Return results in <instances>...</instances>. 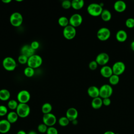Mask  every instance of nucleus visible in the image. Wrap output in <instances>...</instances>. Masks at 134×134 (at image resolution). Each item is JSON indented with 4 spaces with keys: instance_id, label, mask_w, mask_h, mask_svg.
I'll return each instance as SVG.
<instances>
[{
    "instance_id": "obj_1",
    "label": "nucleus",
    "mask_w": 134,
    "mask_h": 134,
    "mask_svg": "<svg viewBox=\"0 0 134 134\" xmlns=\"http://www.w3.org/2000/svg\"><path fill=\"white\" fill-rule=\"evenodd\" d=\"M103 10V7L98 3H91L87 7L88 14L93 17L99 16Z\"/></svg>"
},
{
    "instance_id": "obj_2",
    "label": "nucleus",
    "mask_w": 134,
    "mask_h": 134,
    "mask_svg": "<svg viewBox=\"0 0 134 134\" xmlns=\"http://www.w3.org/2000/svg\"><path fill=\"white\" fill-rule=\"evenodd\" d=\"M16 112L19 117L26 118L30 114V108L27 104L19 103L16 109Z\"/></svg>"
},
{
    "instance_id": "obj_3",
    "label": "nucleus",
    "mask_w": 134,
    "mask_h": 134,
    "mask_svg": "<svg viewBox=\"0 0 134 134\" xmlns=\"http://www.w3.org/2000/svg\"><path fill=\"white\" fill-rule=\"evenodd\" d=\"M42 63V58L38 54H34L28 58L27 65L28 66L33 69H36L39 68Z\"/></svg>"
},
{
    "instance_id": "obj_4",
    "label": "nucleus",
    "mask_w": 134,
    "mask_h": 134,
    "mask_svg": "<svg viewBox=\"0 0 134 134\" xmlns=\"http://www.w3.org/2000/svg\"><path fill=\"white\" fill-rule=\"evenodd\" d=\"M99 88V97L102 99L110 98L113 93V89L110 84H104Z\"/></svg>"
},
{
    "instance_id": "obj_5",
    "label": "nucleus",
    "mask_w": 134,
    "mask_h": 134,
    "mask_svg": "<svg viewBox=\"0 0 134 134\" xmlns=\"http://www.w3.org/2000/svg\"><path fill=\"white\" fill-rule=\"evenodd\" d=\"M3 68L7 71H12L14 70L17 66L16 62L14 58L10 57L5 58L2 62Z\"/></svg>"
},
{
    "instance_id": "obj_6",
    "label": "nucleus",
    "mask_w": 134,
    "mask_h": 134,
    "mask_svg": "<svg viewBox=\"0 0 134 134\" xmlns=\"http://www.w3.org/2000/svg\"><path fill=\"white\" fill-rule=\"evenodd\" d=\"M10 24L15 27H19L23 22V17L19 12H14L11 14L9 18Z\"/></svg>"
},
{
    "instance_id": "obj_7",
    "label": "nucleus",
    "mask_w": 134,
    "mask_h": 134,
    "mask_svg": "<svg viewBox=\"0 0 134 134\" xmlns=\"http://www.w3.org/2000/svg\"><path fill=\"white\" fill-rule=\"evenodd\" d=\"M110 31L107 27H102L99 28L96 33L97 38L98 40L102 41L107 40L110 38Z\"/></svg>"
},
{
    "instance_id": "obj_8",
    "label": "nucleus",
    "mask_w": 134,
    "mask_h": 134,
    "mask_svg": "<svg viewBox=\"0 0 134 134\" xmlns=\"http://www.w3.org/2000/svg\"><path fill=\"white\" fill-rule=\"evenodd\" d=\"M114 74L119 76L121 75L126 70V65L122 61H117L115 62L111 66Z\"/></svg>"
},
{
    "instance_id": "obj_9",
    "label": "nucleus",
    "mask_w": 134,
    "mask_h": 134,
    "mask_svg": "<svg viewBox=\"0 0 134 134\" xmlns=\"http://www.w3.org/2000/svg\"><path fill=\"white\" fill-rule=\"evenodd\" d=\"M76 31L75 28L69 25L64 27L63 30V37L67 40H72L76 36Z\"/></svg>"
},
{
    "instance_id": "obj_10",
    "label": "nucleus",
    "mask_w": 134,
    "mask_h": 134,
    "mask_svg": "<svg viewBox=\"0 0 134 134\" xmlns=\"http://www.w3.org/2000/svg\"><path fill=\"white\" fill-rule=\"evenodd\" d=\"M43 123L49 127L53 126L57 122V117L52 113L43 114L42 117Z\"/></svg>"
},
{
    "instance_id": "obj_11",
    "label": "nucleus",
    "mask_w": 134,
    "mask_h": 134,
    "mask_svg": "<svg viewBox=\"0 0 134 134\" xmlns=\"http://www.w3.org/2000/svg\"><path fill=\"white\" fill-rule=\"evenodd\" d=\"M82 22L83 17L80 14H74L69 18V25L74 28L80 26Z\"/></svg>"
},
{
    "instance_id": "obj_12",
    "label": "nucleus",
    "mask_w": 134,
    "mask_h": 134,
    "mask_svg": "<svg viewBox=\"0 0 134 134\" xmlns=\"http://www.w3.org/2000/svg\"><path fill=\"white\" fill-rule=\"evenodd\" d=\"M17 99L19 103L27 104L30 99V94L27 90H21L17 94Z\"/></svg>"
},
{
    "instance_id": "obj_13",
    "label": "nucleus",
    "mask_w": 134,
    "mask_h": 134,
    "mask_svg": "<svg viewBox=\"0 0 134 134\" xmlns=\"http://www.w3.org/2000/svg\"><path fill=\"white\" fill-rule=\"evenodd\" d=\"M98 65L101 66L106 65L109 61V56L106 52H101L97 55L95 60Z\"/></svg>"
},
{
    "instance_id": "obj_14",
    "label": "nucleus",
    "mask_w": 134,
    "mask_h": 134,
    "mask_svg": "<svg viewBox=\"0 0 134 134\" xmlns=\"http://www.w3.org/2000/svg\"><path fill=\"white\" fill-rule=\"evenodd\" d=\"M70 121H72L77 119L78 117V111L74 107H71L68 109L66 111V116Z\"/></svg>"
},
{
    "instance_id": "obj_15",
    "label": "nucleus",
    "mask_w": 134,
    "mask_h": 134,
    "mask_svg": "<svg viewBox=\"0 0 134 134\" xmlns=\"http://www.w3.org/2000/svg\"><path fill=\"white\" fill-rule=\"evenodd\" d=\"M21 54L26 56L27 58H29L31 56L35 54V50H34L30 45L23 46L20 50Z\"/></svg>"
},
{
    "instance_id": "obj_16",
    "label": "nucleus",
    "mask_w": 134,
    "mask_h": 134,
    "mask_svg": "<svg viewBox=\"0 0 134 134\" xmlns=\"http://www.w3.org/2000/svg\"><path fill=\"white\" fill-rule=\"evenodd\" d=\"M11 128V124L7 119L0 120V133H6Z\"/></svg>"
},
{
    "instance_id": "obj_17",
    "label": "nucleus",
    "mask_w": 134,
    "mask_h": 134,
    "mask_svg": "<svg viewBox=\"0 0 134 134\" xmlns=\"http://www.w3.org/2000/svg\"><path fill=\"white\" fill-rule=\"evenodd\" d=\"M114 10L118 13H122L127 8L126 3L123 1H117L115 2L113 5Z\"/></svg>"
},
{
    "instance_id": "obj_18",
    "label": "nucleus",
    "mask_w": 134,
    "mask_h": 134,
    "mask_svg": "<svg viewBox=\"0 0 134 134\" xmlns=\"http://www.w3.org/2000/svg\"><path fill=\"white\" fill-rule=\"evenodd\" d=\"M100 73L105 78H109L113 74L111 67L107 65L103 66L100 68Z\"/></svg>"
},
{
    "instance_id": "obj_19",
    "label": "nucleus",
    "mask_w": 134,
    "mask_h": 134,
    "mask_svg": "<svg viewBox=\"0 0 134 134\" xmlns=\"http://www.w3.org/2000/svg\"><path fill=\"white\" fill-rule=\"evenodd\" d=\"M88 96L92 98H96L99 97V88L96 86H90L87 91Z\"/></svg>"
},
{
    "instance_id": "obj_20",
    "label": "nucleus",
    "mask_w": 134,
    "mask_h": 134,
    "mask_svg": "<svg viewBox=\"0 0 134 134\" xmlns=\"http://www.w3.org/2000/svg\"><path fill=\"white\" fill-rule=\"evenodd\" d=\"M116 39L120 42H124L128 38V35L127 32L123 30L120 29L117 31V32L116 34L115 35Z\"/></svg>"
},
{
    "instance_id": "obj_21",
    "label": "nucleus",
    "mask_w": 134,
    "mask_h": 134,
    "mask_svg": "<svg viewBox=\"0 0 134 134\" xmlns=\"http://www.w3.org/2000/svg\"><path fill=\"white\" fill-rule=\"evenodd\" d=\"M103 105V99L100 97L93 98L91 102V106L95 109L100 108Z\"/></svg>"
},
{
    "instance_id": "obj_22",
    "label": "nucleus",
    "mask_w": 134,
    "mask_h": 134,
    "mask_svg": "<svg viewBox=\"0 0 134 134\" xmlns=\"http://www.w3.org/2000/svg\"><path fill=\"white\" fill-rule=\"evenodd\" d=\"M84 5L83 0H73L71 1V7L75 10H80L82 9Z\"/></svg>"
},
{
    "instance_id": "obj_23",
    "label": "nucleus",
    "mask_w": 134,
    "mask_h": 134,
    "mask_svg": "<svg viewBox=\"0 0 134 134\" xmlns=\"http://www.w3.org/2000/svg\"><path fill=\"white\" fill-rule=\"evenodd\" d=\"M18 117H19L16 111H12L7 114L6 119L12 124L16 122L18 120Z\"/></svg>"
},
{
    "instance_id": "obj_24",
    "label": "nucleus",
    "mask_w": 134,
    "mask_h": 134,
    "mask_svg": "<svg viewBox=\"0 0 134 134\" xmlns=\"http://www.w3.org/2000/svg\"><path fill=\"white\" fill-rule=\"evenodd\" d=\"M102 19L105 22H108L111 19V14L110 12L106 9H103L100 15Z\"/></svg>"
},
{
    "instance_id": "obj_25",
    "label": "nucleus",
    "mask_w": 134,
    "mask_h": 134,
    "mask_svg": "<svg viewBox=\"0 0 134 134\" xmlns=\"http://www.w3.org/2000/svg\"><path fill=\"white\" fill-rule=\"evenodd\" d=\"M10 96V93L8 90L3 88L0 90V100L2 101L8 100Z\"/></svg>"
},
{
    "instance_id": "obj_26",
    "label": "nucleus",
    "mask_w": 134,
    "mask_h": 134,
    "mask_svg": "<svg viewBox=\"0 0 134 134\" xmlns=\"http://www.w3.org/2000/svg\"><path fill=\"white\" fill-rule=\"evenodd\" d=\"M52 110V106L49 103H44L41 107V111L43 114L50 113Z\"/></svg>"
},
{
    "instance_id": "obj_27",
    "label": "nucleus",
    "mask_w": 134,
    "mask_h": 134,
    "mask_svg": "<svg viewBox=\"0 0 134 134\" xmlns=\"http://www.w3.org/2000/svg\"><path fill=\"white\" fill-rule=\"evenodd\" d=\"M59 25L63 27H65L69 25V19L65 16H61L58 19Z\"/></svg>"
},
{
    "instance_id": "obj_28",
    "label": "nucleus",
    "mask_w": 134,
    "mask_h": 134,
    "mask_svg": "<svg viewBox=\"0 0 134 134\" xmlns=\"http://www.w3.org/2000/svg\"><path fill=\"white\" fill-rule=\"evenodd\" d=\"M109 83L110 85H116L119 82V76L118 75L113 74L109 78H108Z\"/></svg>"
},
{
    "instance_id": "obj_29",
    "label": "nucleus",
    "mask_w": 134,
    "mask_h": 134,
    "mask_svg": "<svg viewBox=\"0 0 134 134\" xmlns=\"http://www.w3.org/2000/svg\"><path fill=\"white\" fill-rule=\"evenodd\" d=\"M24 73L26 76H27L28 77H31L33 76L35 74L34 69L31 68L29 66H27L24 69Z\"/></svg>"
},
{
    "instance_id": "obj_30",
    "label": "nucleus",
    "mask_w": 134,
    "mask_h": 134,
    "mask_svg": "<svg viewBox=\"0 0 134 134\" xmlns=\"http://www.w3.org/2000/svg\"><path fill=\"white\" fill-rule=\"evenodd\" d=\"M70 120L66 116H62L58 120V123L60 126L62 127H65L69 124Z\"/></svg>"
},
{
    "instance_id": "obj_31",
    "label": "nucleus",
    "mask_w": 134,
    "mask_h": 134,
    "mask_svg": "<svg viewBox=\"0 0 134 134\" xmlns=\"http://www.w3.org/2000/svg\"><path fill=\"white\" fill-rule=\"evenodd\" d=\"M18 105V102L14 99H10L7 103L8 107L11 110H16Z\"/></svg>"
},
{
    "instance_id": "obj_32",
    "label": "nucleus",
    "mask_w": 134,
    "mask_h": 134,
    "mask_svg": "<svg viewBox=\"0 0 134 134\" xmlns=\"http://www.w3.org/2000/svg\"><path fill=\"white\" fill-rule=\"evenodd\" d=\"M48 128V127L47 125H46L43 123H42V124H39L38 126L37 129H38V131L39 132H40L41 133H46L47 132Z\"/></svg>"
},
{
    "instance_id": "obj_33",
    "label": "nucleus",
    "mask_w": 134,
    "mask_h": 134,
    "mask_svg": "<svg viewBox=\"0 0 134 134\" xmlns=\"http://www.w3.org/2000/svg\"><path fill=\"white\" fill-rule=\"evenodd\" d=\"M125 25L128 28H134V18H128L125 21Z\"/></svg>"
},
{
    "instance_id": "obj_34",
    "label": "nucleus",
    "mask_w": 134,
    "mask_h": 134,
    "mask_svg": "<svg viewBox=\"0 0 134 134\" xmlns=\"http://www.w3.org/2000/svg\"><path fill=\"white\" fill-rule=\"evenodd\" d=\"M28 60V58L23 54H20L18 58V61L19 63L21 64H25L27 63Z\"/></svg>"
},
{
    "instance_id": "obj_35",
    "label": "nucleus",
    "mask_w": 134,
    "mask_h": 134,
    "mask_svg": "<svg viewBox=\"0 0 134 134\" xmlns=\"http://www.w3.org/2000/svg\"><path fill=\"white\" fill-rule=\"evenodd\" d=\"M8 114V109L4 105H0V116H4Z\"/></svg>"
},
{
    "instance_id": "obj_36",
    "label": "nucleus",
    "mask_w": 134,
    "mask_h": 134,
    "mask_svg": "<svg viewBox=\"0 0 134 134\" xmlns=\"http://www.w3.org/2000/svg\"><path fill=\"white\" fill-rule=\"evenodd\" d=\"M62 7L65 9H68L71 7V1L69 0H65L62 2Z\"/></svg>"
},
{
    "instance_id": "obj_37",
    "label": "nucleus",
    "mask_w": 134,
    "mask_h": 134,
    "mask_svg": "<svg viewBox=\"0 0 134 134\" xmlns=\"http://www.w3.org/2000/svg\"><path fill=\"white\" fill-rule=\"evenodd\" d=\"M47 134H58V131L57 129L53 126L52 127H49L48 128Z\"/></svg>"
},
{
    "instance_id": "obj_38",
    "label": "nucleus",
    "mask_w": 134,
    "mask_h": 134,
    "mask_svg": "<svg viewBox=\"0 0 134 134\" xmlns=\"http://www.w3.org/2000/svg\"><path fill=\"white\" fill-rule=\"evenodd\" d=\"M98 64L96 62L95 60H93L91 61L88 64V68L91 70H95L98 67Z\"/></svg>"
},
{
    "instance_id": "obj_39",
    "label": "nucleus",
    "mask_w": 134,
    "mask_h": 134,
    "mask_svg": "<svg viewBox=\"0 0 134 134\" xmlns=\"http://www.w3.org/2000/svg\"><path fill=\"white\" fill-rule=\"evenodd\" d=\"M30 46H31V47L36 51V50H37V49L39 48V46H40V44L39 43L38 41H33L31 44H30Z\"/></svg>"
},
{
    "instance_id": "obj_40",
    "label": "nucleus",
    "mask_w": 134,
    "mask_h": 134,
    "mask_svg": "<svg viewBox=\"0 0 134 134\" xmlns=\"http://www.w3.org/2000/svg\"><path fill=\"white\" fill-rule=\"evenodd\" d=\"M111 104V100L110 98H105L103 99V105L105 106H108Z\"/></svg>"
},
{
    "instance_id": "obj_41",
    "label": "nucleus",
    "mask_w": 134,
    "mask_h": 134,
    "mask_svg": "<svg viewBox=\"0 0 134 134\" xmlns=\"http://www.w3.org/2000/svg\"><path fill=\"white\" fill-rule=\"evenodd\" d=\"M16 134H27V133L24 130H19V131H17V132Z\"/></svg>"
},
{
    "instance_id": "obj_42",
    "label": "nucleus",
    "mask_w": 134,
    "mask_h": 134,
    "mask_svg": "<svg viewBox=\"0 0 134 134\" xmlns=\"http://www.w3.org/2000/svg\"><path fill=\"white\" fill-rule=\"evenodd\" d=\"M130 47L131 49L133 51H134V40L132 41L131 42L130 45Z\"/></svg>"
},
{
    "instance_id": "obj_43",
    "label": "nucleus",
    "mask_w": 134,
    "mask_h": 134,
    "mask_svg": "<svg viewBox=\"0 0 134 134\" xmlns=\"http://www.w3.org/2000/svg\"><path fill=\"white\" fill-rule=\"evenodd\" d=\"M104 134H116V133L112 131H106L104 133Z\"/></svg>"
},
{
    "instance_id": "obj_44",
    "label": "nucleus",
    "mask_w": 134,
    "mask_h": 134,
    "mask_svg": "<svg viewBox=\"0 0 134 134\" xmlns=\"http://www.w3.org/2000/svg\"><path fill=\"white\" fill-rule=\"evenodd\" d=\"M11 0H2V2L4 3H6V4H7V3H9L10 2H11Z\"/></svg>"
},
{
    "instance_id": "obj_45",
    "label": "nucleus",
    "mask_w": 134,
    "mask_h": 134,
    "mask_svg": "<svg viewBox=\"0 0 134 134\" xmlns=\"http://www.w3.org/2000/svg\"><path fill=\"white\" fill-rule=\"evenodd\" d=\"M27 134H37V133L35 131H34V130H31L30 131H29Z\"/></svg>"
},
{
    "instance_id": "obj_46",
    "label": "nucleus",
    "mask_w": 134,
    "mask_h": 134,
    "mask_svg": "<svg viewBox=\"0 0 134 134\" xmlns=\"http://www.w3.org/2000/svg\"><path fill=\"white\" fill-rule=\"evenodd\" d=\"M71 122H72V124H73V125H76V124H77V122H78L77 119H75V120H73V121H71Z\"/></svg>"
},
{
    "instance_id": "obj_47",
    "label": "nucleus",
    "mask_w": 134,
    "mask_h": 134,
    "mask_svg": "<svg viewBox=\"0 0 134 134\" xmlns=\"http://www.w3.org/2000/svg\"><path fill=\"white\" fill-rule=\"evenodd\" d=\"M116 134H119V133H116Z\"/></svg>"
}]
</instances>
